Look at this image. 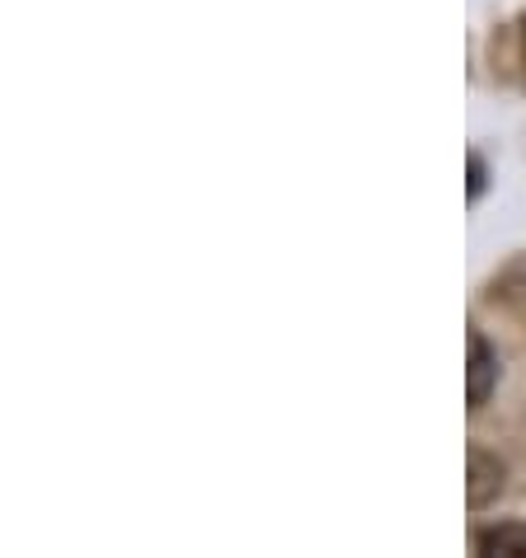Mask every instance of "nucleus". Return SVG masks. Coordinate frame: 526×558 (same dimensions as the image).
Returning a JSON list of instances; mask_svg holds the SVG:
<instances>
[{"label": "nucleus", "mask_w": 526, "mask_h": 558, "mask_svg": "<svg viewBox=\"0 0 526 558\" xmlns=\"http://www.w3.org/2000/svg\"><path fill=\"white\" fill-rule=\"evenodd\" d=\"M466 348H470V413H479L489 404V395H493V385H499V356H493V348L485 343V333L470 329L466 333Z\"/></svg>", "instance_id": "1"}, {"label": "nucleus", "mask_w": 526, "mask_h": 558, "mask_svg": "<svg viewBox=\"0 0 526 558\" xmlns=\"http://www.w3.org/2000/svg\"><path fill=\"white\" fill-rule=\"evenodd\" d=\"M470 484H466V502L479 511V507H489L493 498L503 493L507 484V470H503V460L499 456H489L485 446H470Z\"/></svg>", "instance_id": "2"}, {"label": "nucleus", "mask_w": 526, "mask_h": 558, "mask_svg": "<svg viewBox=\"0 0 526 558\" xmlns=\"http://www.w3.org/2000/svg\"><path fill=\"white\" fill-rule=\"evenodd\" d=\"M475 549H479V554H503V558L526 554V525H522V521L489 525V531H479V535H475Z\"/></svg>", "instance_id": "3"}, {"label": "nucleus", "mask_w": 526, "mask_h": 558, "mask_svg": "<svg viewBox=\"0 0 526 558\" xmlns=\"http://www.w3.org/2000/svg\"><path fill=\"white\" fill-rule=\"evenodd\" d=\"M470 174H475V179H470V193H479V183H485V179H479V174H485V169H479V160H470Z\"/></svg>", "instance_id": "4"}, {"label": "nucleus", "mask_w": 526, "mask_h": 558, "mask_svg": "<svg viewBox=\"0 0 526 558\" xmlns=\"http://www.w3.org/2000/svg\"><path fill=\"white\" fill-rule=\"evenodd\" d=\"M522 61H526V28H522Z\"/></svg>", "instance_id": "5"}]
</instances>
